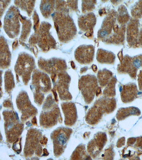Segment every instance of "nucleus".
I'll list each match as a JSON object with an SVG mask.
<instances>
[{
	"label": "nucleus",
	"instance_id": "nucleus-1",
	"mask_svg": "<svg viewBox=\"0 0 142 160\" xmlns=\"http://www.w3.org/2000/svg\"><path fill=\"white\" fill-rule=\"evenodd\" d=\"M116 107V102L114 98L104 96L97 100L90 108L87 113L86 121L89 124H96L104 115L112 113Z\"/></svg>",
	"mask_w": 142,
	"mask_h": 160
},
{
	"label": "nucleus",
	"instance_id": "nucleus-2",
	"mask_svg": "<svg viewBox=\"0 0 142 160\" xmlns=\"http://www.w3.org/2000/svg\"><path fill=\"white\" fill-rule=\"evenodd\" d=\"M79 87L85 102L90 104L93 100L98 89L96 77L89 74L82 76L80 80Z\"/></svg>",
	"mask_w": 142,
	"mask_h": 160
},
{
	"label": "nucleus",
	"instance_id": "nucleus-3",
	"mask_svg": "<svg viewBox=\"0 0 142 160\" xmlns=\"http://www.w3.org/2000/svg\"><path fill=\"white\" fill-rule=\"evenodd\" d=\"M142 67V55L133 57L125 56L118 65V71L120 73L128 74L131 78L136 79L138 69Z\"/></svg>",
	"mask_w": 142,
	"mask_h": 160
},
{
	"label": "nucleus",
	"instance_id": "nucleus-4",
	"mask_svg": "<svg viewBox=\"0 0 142 160\" xmlns=\"http://www.w3.org/2000/svg\"><path fill=\"white\" fill-rule=\"evenodd\" d=\"M107 138L104 133L100 132L95 135L87 146L89 154L95 158L99 154L106 143Z\"/></svg>",
	"mask_w": 142,
	"mask_h": 160
},
{
	"label": "nucleus",
	"instance_id": "nucleus-5",
	"mask_svg": "<svg viewBox=\"0 0 142 160\" xmlns=\"http://www.w3.org/2000/svg\"><path fill=\"white\" fill-rule=\"evenodd\" d=\"M117 17V12L112 11L105 17L103 22L101 29L98 32V38L103 41L104 42L112 32L113 28L115 25Z\"/></svg>",
	"mask_w": 142,
	"mask_h": 160
},
{
	"label": "nucleus",
	"instance_id": "nucleus-6",
	"mask_svg": "<svg viewBox=\"0 0 142 160\" xmlns=\"http://www.w3.org/2000/svg\"><path fill=\"white\" fill-rule=\"evenodd\" d=\"M95 48L92 45H83L77 48L75 54L76 60L80 63L88 64L93 61Z\"/></svg>",
	"mask_w": 142,
	"mask_h": 160
},
{
	"label": "nucleus",
	"instance_id": "nucleus-7",
	"mask_svg": "<svg viewBox=\"0 0 142 160\" xmlns=\"http://www.w3.org/2000/svg\"><path fill=\"white\" fill-rule=\"evenodd\" d=\"M139 21L137 19H132L128 25L127 41L131 47H138L139 37Z\"/></svg>",
	"mask_w": 142,
	"mask_h": 160
},
{
	"label": "nucleus",
	"instance_id": "nucleus-8",
	"mask_svg": "<svg viewBox=\"0 0 142 160\" xmlns=\"http://www.w3.org/2000/svg\"><path fill=\"white\" fill-rule=\"evenodd\" d=\"M138 91L136 85L130 83L123 86L121 92V97L124 103L131 102L137 97Z\"/></svg>",
	"mask_w": 142,
	"mask_h": 160
},
{
	"label": "nucleus",
	"instance_id": "nucleus-9",
	"mask_svg": "<svg viewBox=\"0 0 142 160\" xmlns=\"http://www.w3.org/2000/svg\"><path fill=\"white\" fill-rule=\"evenodd\" d=\"M96 23V18L92 13L82 16L79 20V27L82 30L91 33Z\"/></svg>",
	"mask_w": 142,
	"mask_h": 160
},
{
	"label": "nucleus",
	"instance_id": "nucleus-10",
	"mask_svg": "<svg viewBox=\"0 0 142 160\" xmlns=\"http://www.w3.org/2000/svg\"><path fill=\"white\" fill-rule=\"evenodd\" d=\"M96 58L100 63L112 64L115 61V56L110 52L99 49L97 51Z\"/></svg>",
	"mask_w": 142,
	"mask_h": 160
},
{
	"label": "nucleus",
	"instance_id": "nucleus-11",
	"mask_svg": "<svg viewBox=\"0 0 142 160\" xmlns=\"http://www.w3.org/2000/svg\"><path fill=\"white\" fill-rule=\"evenodd\" d=\"M140 111L138 108L130 107L121 108L118 111L116 117L118 121H121L125 119L130 116H138L140 115Z\"/></svg>",
	"mask_w": 142,
	"mask_h": 160
},
{
	"label": "nucleus",
	"instance_id": "nucleus-12",
	"mask_svg": "<svg viewBox=\"0 0 142 160\" xmlns=\"http://www.w3.org/2000/svg\"><path fill=\"white\" fill-rule=\"evenodd\" d=\"M111 72L106 69L100 71L98 72L97 78L100 86L104 88L107 86L112 78Z\"/></svg>",
	"mask_w": 142,
	"mask_h": 160
},
{
	"label": "nucleus",
	"instance_id": "nucleus-13",
	"mask_svg": "<svg viewBox=\"0 0 142 160\" xmlns=\"http://www.w3.org/2000/svg\"><path fill=\"white\" fill-rule=\"evenodd\" d=\"M117 79L115 77H113L107 84L103 92L105 97L114 98L115 95V86Z\"/></svg>",
	"mask_w": 142,
	"mask_h": 160
},
{
	"label": "nucleus",
	"instance_id": "nucleus-14",
	"mask_svg": "<svg viewBox=\"0 0 142 160\" xmlns=\"http://www.w3.org/2000/svg\"><path fill=\"white\" fill-rule=\"evenodd\" d=\"M65 131H60L55 138V143L56 145L60 146L62 148L66 146L69 137L68 133L66 134Z\"/></svg>",
	"mask_w": 142,
	"mask_h": 160
},
{
	"label": "nucleus",
	"instance_id": "nucleus-15",
	"mask_svg": "<svg viewBox=\"0 0 142 160\" xmlns=\"http://www.w3.org/2000/svg\"><path fill=\"white\" fill-rule=\"evenodd\" d=\"M118 12L117 17L118 22L122 25L125 24L130 18L125 7L124 6H121L119 9Z\"/></svg>",
	"mask_w": 142,
	"mask_h": 160
},
{
	"label": "nucleus",
	"instance_id": "nucleus-16",
	"mask_svg": "<svg viewBox=\"0 0 142 160\" xmlns=\"http://www.w3.org/2000/svg\"><path fill=\"white\" fill-rule=\"evenodd\" d=\"M131 14L136 19L142 17V1H139L134 5L131 10Z\"/></svg>",
	"mask_w": 142,
	"mask_h": 160
},
{
	"label": "nucleus",
	"instance_id": "nucleus-17",
	"mask_svg": "<svg viewBox=\"0 0 142 160\" xmlns=\"http://www.w3.org/2000/svg\"><path fill=\"white\" fill-rule=\"evenodd\" d=\"M96 1H83L82 10L83 12L91 11L94 9Z\"/></svg>",
	"mask_w": 142,
	"mask_h": 160
},
{
	"label": "nucleus",
	"instance_id": "nucleus-18",
	"mask_svg": "<svg viewBox=\"0 0 142 160\" xmlns=\"http://www.w3.org/2000/svg\"><path fill=\"white\" fill-rule=\"evenodd\" d=\"M76 151L78 152L77 156L74 159H87V156L86 151H85V147L84 146H81L78 148H77Z\"/></svg>",
	"mask_w": 142,
	"mask_h": 160
},
{
	"label": "nucleus",
	"instance_id": "nucleus-19",
	"mask_svg": "<svg viewBox=\"0 0 142 160\" xmlns=\"http://www.w3.org/2000/svg\"><path fill=\"white\" fill-rule=\"evenodd\" d=\"M138 77L139 89L142 92V69L139 74Z\"/></svg>",
	"mask_w": 142,
	"mask_h": 160
},
{
	"label": "nucleus",
	"instance_id": "nucleus-20",
	"mask_svg": "<svg viewBox=\"0 0 142 160\" xmlns=\"http://www.w3.org/2000/svg\"><path fill=\"white\" fill-rule=\"evenodd\" d=\"M135 146L137 148L140 149L142 150V137L137 138Z\"/></svg>",
	"mask_w": 142,
	"mask_h": 160
},
{
	"label": "nucleus",
	"instance_id": "nucleus-21",
	"mask_svg": "<svg viewBox=\"0 0 142 160\" xmlns=\"http://www.w3.org/2000/svg\"><path fill=\"white\" fill-rule=\"evenodd\" d=\"M125 138H122L118 140L117 143V147L118 148H121L125 145Z\"/></svg>",
	"mask_w": 142,
	"mask_h": 160
},
{
	"label": "nucleus",
	"instance_id": "nucleus-22",
	"mask_svg": "<svg viewBox=\"0 0 142 160\" xmlns=\"http://www.w3.org/2000/svg\"><path fill=\"white\" fill-rule=\"evenodd\" d=\"M138 47H140L142 48V28L139 35Z\"/></svg>",
	"mask_w": 142,
	"mask_h": 160
},
{
	"label": "nucleus",
	"instance_id": "nucleus-23",
	"mask_svg": "<svg viewBox=\"0 0 142 160\" xmlns=\"http://www.w3.org/2000/svg\"><path fill=\"white\" fill-rule=\"evenodd\" d=\"M112 151H111V152H110V153H109V156H110V153H112ZM107 153L108 154H109V152H107ZM107 157H108V159H109V156H108Z\"/></svg>",
	"mask_w": 142,
	"mask_h": 160
}]
</instances>
